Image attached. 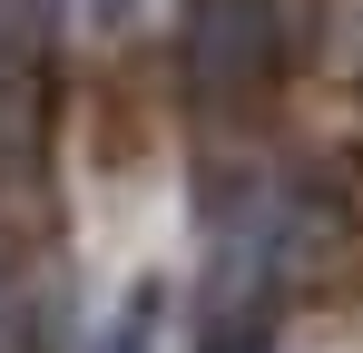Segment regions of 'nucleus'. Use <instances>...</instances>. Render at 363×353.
I'll return each mask as SVG.
<instances>
[{"mask_svg": "<svg viewBox=\"0 0 363 353\" xmlns=\"http://www.w3.org/2000/svg\"><path fill=\"white\" fill-rule=\"evenodd\" d=\"M285 59V0H186V89L206 108H236Z\"/></svg>", "mask_w": 363, "mask_h": 353, "instance_id": "nucleus-1", "label": "nucleus"}, {"mask_svg": "<svg viewBox=\"0 0 363 353\" xmlns=\"http://www.w3.org/2000/svg\"><path fill=\"white\" fill-rule=\"evenodd\" d=\"M99 353H167V285H157V275L118 294V314H108Z\"/></svg>", "mask_w": 363, "mask_h": 353, "instance_id": "nucleus-2", "label": "nucleus"}, {"mask_svg": "<svg viewBox=\"0 0 363 353\" xmlns=\"http://www.w3.org/2000/svg\"><path fill=\"white\" fill-rule=\"evenodd\" d=\"M50 20H60V0H0V59H40Z\"/></svg>", "mask_w": 363, "mask_h": 353, "instance_id": "nucleus-3", "label": "nucleus"}]
</instances>
